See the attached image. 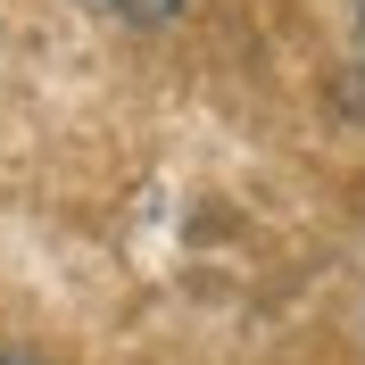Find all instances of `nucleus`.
Returning a JSON list of instances; mask_svg holds the SVG:
<instances>
[{"instance_id": "obj_2", "label": "nucleus", "mask_w": 365, "mask_h": 365, "mask_svg": "<svg viewBox=\"0 0 365 365\" xmlns=\"http://www.w3.org/2000/svg\"><path fill=\"white\" fill-rule=\"evenodd\" d=\"M0 365H42V357H34V349H0Z\"/></svg>"}, {"instance_id": "obj_1", "label": "nucleus", "mask_w": 365, "mask_h": 365, "mask_svg": "<svg viewBox=\"0 0 365 365\" xmlns=\"http://www.w3.org/2000/svg\"><path fill=\"white\" fill-rule=\"evenodd\" d=\"M91 17H116V25H175L182 0H83Z\"/></svg>"}, {"instance_id": "obj_3", "label": "nucleus", "mask_w": 365, "mask_h": 365, "mask_svg": "<svg viewBox=\"0 0 365 365\" xmlns=\"http://www.w3.org/2000/svg\"><path fill=\"white\" fill-rule=\"evenodd\" d=\"M357 34H365V0H357Z\"/></svg>"}]
</instances>
